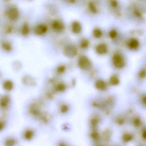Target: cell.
Returning <instances> with one entry per match:
<instances>
[{
    "label": "cell",
    "mask_w": 146,
    "mask_h": 146,
    "mask_svg": "<svg viewBox=\"0 0 146 146\" xmlns=\"http://www.w3.org/2000/svg\"><path fill=\"white\" fill-rule=\"evenodd\" d=\"M110 83L111 85H112L115 86L119 84L120 80H119V78L117 75H113L111 76L110 79Z\"/></svg>",
    "instance_id": "19"
},
{
    "label": "cell",
    "mask_w": 146,
    "mask_h": 146,
    "mask_svg": "<svg viewBox=\"0 0 146 146\" xmlns=\"http://www.w3.org/2000/svg\"><path fill=\"white\" fill-rule=\"evenodd\" d=\"M89 45V42L86 39H83L80 43V46L82 49L87 48Z\"/></svg>",
    "instance_id": "28"
},
{
    "label": "cell",
    "mask_w": 146,
    "mask_h": 146,
    "mask_svg": "<svg viewBox=\"0 0 146 146\" xmlns=\"http://www.w3.org/2000/svg\"><path fill=\"white\" fill-rule=\"evenodd\" d=\"M7 13L8 17L11 20H15L19 17V11L15 7H10L7 11Z\"/></svg>",
    "instance_id": "10"
},
{
    "label": "cell",
    "mask_w": 146,
    "mask_h": 146,
    "mask_svg": "<svg viewBox=\"0 0 146 146\" xmlns=\"http://www.w3.org/2000/svg\"><path fill=\"white\" fill-rule=\"evenodd\" d=\"M101 129H88L87 139L90 145L101 142Z\"/></svg>",
    "instance_id": "3"
},
{
    "label": "cell",
    "mask_w": 146,
    "mask_h": 146,
    "mask_svg": "<svg viewBox=\"0 0 146 146\" xmlns=\"http://www.w3.org/2000/svg\"><path fill=\"white\" fill-rule=\"evenodd\" d=\"M104 121V116L99 111H90L87 119L88 129H101Z\"/></svg>",
    "instance_id": "1"
},
{
    "label": "cell",
    "mask_w": 146,
    "mask_h": 146,
    "mask_svg": "<svg viewBox=\"0 0 146 146\" xmlns=\"http://www.w3.org/2000/svg\"><path fill=\"white\" fill-rule=\"evenodd\" d=\"M95 86L97 90L100 91H105L107 88L106 82L102 79L98 80L95 82Z\"/></svg>",
    "instance_id": "11"
},
{
    "label": "cell",
    "mask_w": 146,
    "mask_h": 146,
    "mask_svg": "<svg viewBox=\"0 0 146 146\" xmlns=\"http://www.w3.org/2000/svg\"><path fill=\"white\" fill-rule=\"evenodd\" d=\"M139 76L141 79H144L146 76V71L145 69H142L139 73Z\"/></svg>",
    "instance_id": "31"
},
{
    "label": "cell",
    "mask_w": 146,
    "mask_h": 146,
    "mask_svg": "<svg viewBox=\"0 0 146 146\" xmlns=\"http://www.w3.org/2000/svg\"><path fill=\"white\" fill-rule=\"evenodd\" d=\"M17 141L15 139L9 138L6 140L4 142V146H15Z\"/></svg>",
    "instance_id": "22"
},
{
    "label": "cell",
    "mask_w": 146,
    "mask_h": 146,
    "mask_svg": "<svg viewBox=\"0 0 146 146\" xmlns=\"http://www.w3.org/2000/svg\"><path fill=\"white\" fill-rule=\"evenodd\" d=\"M88 8L89 10L94 14H96L98 13V9L95 4L92 2H90L88 3Z\"/></svg>",
    "instance_id": "23"
},
{
    "label": "cell",
    "mask_w": 146,
    "mask_h": 146,
    "mask_svg": "<svg viewBox=\"0 0 146 146\" xmlns=\"http://www.w3.org/2000/svg\"><path fill=\"white\" fill-rule=\"evenodd\" d=\"M30 32V28L27 24H25L23 25L21 29V33L24 36L27 35Z\"/></svg>",
    "instance_id": "26"
},
{
    "label": "cell",
    "mask_w": 146,
    "mask_h": 146,
    "mask_svg": "<svg viewBox=\"0 0 146 146\" xmlns=\"http://www.w3.org/2000/svg\"><path fill=\"white\" fill-rule=\"evenodd\" d=\"M66 71V67L64 65L59 66L57 68V72L59 73L62 74L64 73Z\"/></svg>",
    "instance_id": "30"
},
{
    "label": "cell",
    "mask_w": 146,
    "mask_h": 146,
    "mask_svg": "<svg viewBox=\"0 0 146 146\" xmlns=\"http://www.w3.org/2000/svg\"><path fill=\"white\" fill-rule=\"evenodd\" d=\"M24 83L27 85L33 86L36 84V81L34 79L30 76H26L23 79Z\"/></svg>",
    "instance_id": "18"
},
{
    "label": "cell",
    "mask_w": 146,
    "mask_h": 146,
    "mask_svg": "<svg viewBox=\"0 0 146 146\" xmlns=\"http://www.w3.org/2000/svg\"><path fill=\"white\" fill-rule=\"evenodd\" d=\"M2 48L6 51H10L12 50L11 45L8 42H3L1 44Z\"/></svg>",
    "instance_id": "25"
},
{
    "label": "cell",
    "mask_w": 146,
    "mask_h": 146,
    "mask_svg": "<svg viewBox=\"0 0 146 146\" xmlns=\"http://www.w3.org/2000/svg\"><path fill=\"white\" fill-rule=\"evenodd\" d=\"M64 55L70 58L74 57L77 54V49L76 47L73 45H66L63 50Z\"/></svg>",
    "instance_id": "6"
},
{
    "label": "cell",
    "mask_w": 146,
    "mask_h": 146,
    "mask_svg": "<svg viewBox=\"0 0 146 146\" xmlns=\"http://www.w3.org/2000/svg\"><path fill=\"white\" fill-rule=\"evenodd\" d=\"M10 97L8 95H4L0 99V105L2 108H6L10 103Z\"/></svg>",
    "instance_id": "16"
},
{
    "label": "cell",
    "mask_w": 146,
    "mask_h": 146,
    "mask_svg": "<svg viewBox=\"0 0 146 146\" xmlns=\"http://www.w3.org/2000/svg\"><path fill=\"white\" fill-rule=\"evenodd\" d=\"M66 89V87L65 84L62 83H59L56 86L55 90L57 92H62Z\"/></svg>",
    "instance_id": "20"
},
{
    "label": "cell",
    "mask_w": 146,
    "mask_h": 146,
    "mask_svg": "<svg viewBox=\"0 0 146 146\" xmlns=\"http://www.w3.org/2000/svg\"><path fill=\"white\" fill-rule=\"evenodd\" d=\"M36 135V132L33 129L29 128L25 131L24 134V138L27 141H31L35 138Z\"/></svg>",
    "instance_id": "9"
},
{
    "label": "cell",
    "mask_w": 146,
    "mask_h": 146,
    "mask_svg": "<svg viewBox=\"0 0 146 146\" xmlns=\"http://www.w3.org/2000/svg\"><path fill=\"white\" fill-rule=\"evenodd\" d=\"M48 31V27L45 25L41 24L37 26L35 28L34 32L37 35H41L44 34Z\"/></svg>",
    "instance_id": "12"
},
{
    "label": "cell",
    "mask_w": 146,
    "mask_h": 146,
    "mask_svg": "<svg viewBox=\"0 0 146 146\" xmlns=\"http://www.w3.org/2000/svg\"><path fill=\"white\" fill-rule=\"evenodd\" d=\"M143 103H144V105L146 107V97H145L144 98V99H143Z\"/></svg>",
    "instance_id": "36"
},
{
    "label": "cell",
    "mask_w": 146,
    "mask_h": 146,
    "mask_svg": "<svg viewBox=\"0 0 146 146\" xmlns=\"http://www.w3.org/2000/svg\"><path fill=\"white\" fill-rule=\"evenodd\" d=\"M117 35V32L114 29L111 30L109 33V36L111 38H115L116 37Z\"/></svg>",
    "instance_id": "29"
},
{
    "label": "cell",
    "mask_w": 146,
    "mask_h": 146,
    "mask_svg": "<svg viewBox=\"0 0 146 146\" xmlns=\"http://www.w3.org/2000/svg\"><path fill=\"white\" fill-rule=\"evenodd\" d=\"M52 27L54 30L58 31H63L65 28L64 24L58 20L54 21L52 23Z\"/></svg>",
    "instance_id": "14"
},
{
    "label": "cell",
    "mask_w": 146,
    "mask_h": 146,
    "mask_svg": "<svg viewBox=\"0 0 146 146\" xmlns=\"http://www.w3.org/2000/svg\"><path fill=\"white\" fill-rule=\"evenodd\" d=\"M111 4L112 7H117L118 3L116 1H111Z\"/></svg>",
    "instance_id": "33"
},
{
    "label": "cell",
    "mask_w": 146,
    "mask_h": 146,
    "mask_svg": "<svg viewBox=\"0 0 146 146\" xmlns=\"http://www.w3.org/2000/svg\"><path fill=\"white\" fill-rule=\"evenodd\" d=\"M4 124L2 122L0 121V132L3 129L4 127Z\"/></svg>",
    "instance_id": "34"
},
{
    "label": "cell",
    "mask_w": 146,
    "mask_h": 146,
    "mask_svg": "<svg viewBox=\"0 0 146 146\" xmlns=\"http://www.w3.org/2000/svg\"><path fill=\"white\" fill-rule=\"evenodd\" d=\"M128 46L131 49H136L139 46V43L137 39H132L129 42Z\"/></svg>",
    "instance_id": "17"
},
{
    "label": "cell",
    "mask_w": 146,
    "mask_h": 146,
    "mask_svg": "<svg viewBox=\"0 0 146 146\" xmlns=\"http://www.w3.org/2000/svg\"><path fill=\"white\" fill-rule=\"evenodd\" d=\"M132 138H133V136L129 134H124L122 136L123 141L125 142L130 141L132 139Z\"/></svg>",
    "instance_id": "27"
},
{
    "label": "cell",
    "mask_w": 146,
    "mask_h": 146,
    "mask_svg": "<svg viewBox=\"0 0 146 146\" xmlns=\"http://www.w3.org/2000/svg\"><path fill=\"white\" fill-rule=\"evenodd\" d=\"M90 146H109V145H106V144L100 142L98 143H96V144L91 145Z\"/></svg>",
    "instance_id": "32"
},
{
    "label": "cell",
    "mask_w": 146,
    "mask_h": 146,
    "mask_svg": "<svg viewBox=\"0 0 146 146\" xmlns=\"http://www.w3.org/2000/svg\"><path fill=\"white\" fill-rule=\"evenodd\" d=\"M13 87V84L12 81H7L4 82L3 84V88L6 91H10Z\"/></svg>",
    "instance_id": "21"
},
{
    "label": "cell",
    "mask_w": 146,
    "mask_h": 146,
    "mask_svg": "<svg viewBox=\"0 0 146 146\" xmlns=\"http://www.w3.org/2000/svg\"><path fill=\"white\" fill-rule=\"evenodd\" d=\"M72 31L74 33L78 34L81 31V25L78 21H74L72 24Z\"/></svg>",
    "instance_id": "15"
},
{
    "label": "cell",
    "mask_w": 146,
    "mask_h": 146,
    "mask_svg": "<svg viewBox=\"0 0 146 146\" xmlns=\"http://www.w3.org/2000/svg\"><path fill=\"white\" fill-rule=\"evenodd\" d=\"M72 144L70 141L66 138L60 137L55 140L53 146H71Z\"/></svg>",
    "instance_id": "8"
},
{
    "label": "cell",
    "mask_w": 146,
    "mask_h": 146,
    "mask_svg": "<svg viewBox=\"0 0 146 146\" xmlns=\"http://www.w3.org/2000/svg\"><path fill=\"white\" fill-rule=\"evenodd\" d=\"M74 106L68 102H59L55 106V115L56 117L62 119L68 118L72 115Z\"/></svg>",
    "instance_id": "2"
},
{
    "label": "cell",
    "mask_w": 146,
    "mask_h": 146,
    "mask_svg": "<svg viewBox=\"0 0 146 146\" xmlns=\"http://www.w3.org/2000/svg\"><path fill=\"white\" fill-rule=\"evenodd\" d=\"M96 51L98 54L104 55L108 52V47L105 44H100L96 47Z\"/></svg>",
    "instance_id": "13"
},
{
    "label": "cell",
    "mask_w": 146,
    "mask_h": 146,
    "mask_svg": "<svg viewBox=\"0 0 146 146\" xmlns=\"http://www.w3.org/2000/svg\"><path fill=\"white\" fill-rule=\"evenodd\" d=\"M93 35L96 38H100L102 37L103 32L100 29L96 28L93 30Z\"/></svg>",
    "instance_id": "24"
},
{
    "label": "cell",
    "mask_w": 146,
    "mask_h": 146,
    "mask_svg": "<svg viewBox=\"0 0 146 146\" xmlns=\"http://www.w3.org/2000/svg\"><path fill=\"white\" fill-rule=\"evenodd\" d=\"M135 125L136 126H138V125L140 124L141 121L139 119H136L135 121Z\"/></svg>",
    "instance_id": "35"
},
{
    "label": "cell",
    "mask_w": 146,
    "mask_h": 146,
    "mask_svg": "<svg viewBox=\"0 0 146 146\" xmlns=\"http://www.w3.org/2000/svg\"><path fill=\"white\" fill-rule=\"evenodd\" d=\"M143 137L145 139H146V130L143 133Z\"/></svg>",
    "instance_id": "37"
},
{
    "label": "cell",
    "mask_w": 146,
    "mask_h": 146,
    "mask_svg": "<svg viewBox=\"0 0 146 146\" xmlns=\"http://www.w3.org/2000/svg\"><path fill=\"white\" fill-rule=\"evenodd\" d=\"M111 136L112 132L110 129H105L103 131L101 130V142L108 145V143L110 141Z\"/></svg>",
    "instance_id": "7"
},
{
    "label": "cell",
    "mask_w": 146,
    "mask_h": 146,
    "mask_svg": "<svg viewBox=\"0 0 146 146\" xmlns=\"http://www.w3.org/2000/svg\"><path fill=\"white\" fill-rule=\"evenodd\" d=\"M78 63L79 67L82 70H89L92 67V62L85 55H82L79 57Z\"/></svg>",
    "instance_id": "4"
},
{
    "label": "cell",
    "mask_w": 146,
    "mask_h": 146,
    "mask_svg": "<svg viewBox=\"0 0 146 146\" xmlns=\"http://www.w3.org/2000/svg\"><path fill=\"white\" fill-rule=\"evenodd\" d=\"M113 65L117 69L123 68L125 65V61L122 56L118 53H115L112 57Z\"/></svg>",
    "instance_id": "5"
},
{
    "label": "cell",
    "mask_w": 146,
    "mask_h": 146,
    "mask_svg": "<svg viewBox=\"0 0 146 146\" xmlns=\"http://www.w3.org/2000/svg\"><path fill=\"white\" fill-rule=\"evenodd\" d=\"M77 146L76 145H73V144H72V146Z\"/></svg>",
    "instance_id": "38"
}]
</instances>
